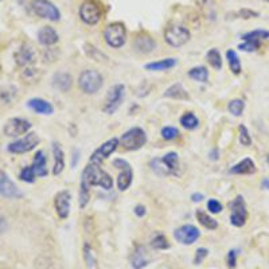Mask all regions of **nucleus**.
Masks as SVG:
<instances>
[{
	"label": "nucleus",
	"mask_w": 269,
	"mask_h": 269,
	"mask_svg": "<svg viewBox=\"0 0 269 269\" xmlns=\"http://www.w3.org/2000/svg\"><path fill=\"white\" fill-rule=\"evenodd\" d=\"M81 178L89 183V186H100L104 190H110L113 187V179L105 170L100 167L97 163H88L84 169Z\"/></svg>",
	"instance_id": "1"
},
{
	"label": "nucleus",
	"mask_w": 269,
	"mask_h": 269,
	"mask_svg": "<svg viewBox=\"0 0 269 269\" xmlns=\"http://www.w3.org/2000/svg\"><path fill=\"white\" fill-rule=\"evenodd\" d=\"M151 167L158 175L167 177V175H175L178 177L180 170V160L177 152H169L160 159L151 160Z\"/></svg>",
	"instance_id": "2"
},
{
	"label": "nucleus",
	"mask_w": 269,
	"mask_h": 269,
	"mask_svg": "<svg viewBox=\"0 0 269 269\" xmlns=\"http://www.w3.org/2000/svg\"><path fill=\"white\" fill-rule=\"evenodd\" d=\"M104 85V77L94 69H85L78 77V87L85 94H96Z\"/></svg>",
	"instance_id": "3"
},
{
	"label": "nucleus",
	"mask_w": 269,
	"mask_h": 269,
	"mask_svg": "<svg viewBox=\"0 0 269 269\" xmlns=\"http://www.w3.org/2000/svg\"><path fill=\"white\" fill-rule=\"evenodd\" d=\"M104 39L112 49H120L127 42V28L123 23H110L104 30Z\"/></svg>",
	"instance_id": "4"
},
{
	"label": "nucleus",
	"mask_w": 269,
	"mask_h": 269,
	"mask_svg": "<svg viewBox=\"0 0 269 269\" xmlns=\"http://www.w3.org/2000/svg\"><path fill=\"white\" fill-rule=\"evenodd\" d=\"M120 144L124 150L137 151L147 144V135L142 128L133 127L124 132L120 137Z\"/></svg>",
	"instance_id": "5"
},
{
	"label": "nucleus",
	"mask_w": 269,
	"mask_h": 269,
	"mask_svg": "<svg viewBox=\"0 0 269 269\" xmlns=\"http://www.w3.org/2000/svg\"><path fill=\"white\" fill-rule=\"evenodd\" d=\"M190 38H191V32L186 26H182V24L169 26L165 31V41L175 49L186 45L187 42L190 41Z\"/></svg>",
	"instance_id": "6"
},
{
	"label": "nucleus",
	"mask_w": 269,
	"mask_h": 269,
	"mask_svg": "<svg viewBox=\"0 0 269 269\" xmlns=\"http://www.w3.org/2000/svg\"><path fill=\"white\" fill-rule=\"evenodd\" d=\"M124 97H125V85L124 84L113 85L105 96L102 112L106 114H113L116 110L119 109L120 105L123 104Z\"/></svg>",
	"instance_id": "7"
},
{
	"label": "nucleus",
	"mask_w": 269,
	"mask_h": 269,
	"mask_svg": "<svg viewBox=\"0 0 269 269\" xmlns=\"http://www.w3.org/2000/svg\"><path fill=\"white\" fill-rule=\"evenodd\" d=\"M229 207H230V222H232V225L236 228H242L248 221L247 203L244 201V198L241 195L236 196L229 203Z\"/></svg>",
	"instance_id": "8"
},
{
	"label": "nucleus",
	"mask_w": 269,
	"mask_h": 269,
	"mask_svg": "<svg viewBox=\"0 0 269 269\" xmlns=\"http://www.w3.org/2000/svg\"><path fill=\"white\" fill-rule=\"evenodd\" d=\"M31 8L39 18L47 19L51 22H58L61 19L60 9L50 0H32Z\"/></svg>",
	"instance_id": "9"
},
{
	"label": "nucleus",
	"mask_w": 269,
	"mask_h": 269,
	"mask_svg": "<svg viewBox=\"0 0 269 269\" xmlns=\"http://www.w3.org/2000/svg\"><path fill=\"white\" fill-rule=\"evenodd\" d=\"M41 143V139L35 132H28L27 135H24L22 139H18L15 142L9 143L7 150L11 154H27L30 151H32L35 147Z\"/></svg>",
	"instance_id": "10"
},
{
	"label": "nucleus",
	"mask_w": 269,
	"mask_h": 269,
	"mask_svg": "<svg viewBox=\"0 0 269 269\" xmlns=\"http://www.w3.org/2000/svg\"><path fill=\"white\" fill-rule=\"evenodd\" d=\"M31 127L32 124L28 120L22 119V117H14V119H9L5 123L3 132H4L5 136L8 137H19L22 135H27Z\"/></svg>",
	"instance_id": "11"
},
{
	"label": "nucleus",
	"mask_w": 269,
	"mask_h": 269,
	"mask_svg": "<svg viewBox=\"0 0 269 269\" xmlns=\"http://www.w3.org/2000/svg\"><path fill=\"white\" fill-rule=\"evenodd\" d=\"M113 166L116 169L121 170V173L117 177V187L120 191H127L133 179V171L132 167L129 166L127 160L124 159H114Z\"/></svg>",
	"instance_id": "12"
},
{
	"label": "nucleus",
	"mask_w": 269,
	"mask_h": 269,
	"mask_svg": "<svg viewBox=\"0 0 269 269\" xmlns=\"http://www.w3.org/2000/svg\"><path fill=\"white\" fill-rule=\"evenodd\" d=\"M120 144V139L117 137H112L109 140H106L104 144H101L98 148H97L90 156V163H97V165H100L102 163L105 159H108L112 154H113L114 151L117 150V147Z\"/></svg>",
	"instance_id": "13"
},
{
	"label": "nucleus",
	"mask_w": 269,
	"mask_h": 269,
	"mask_svg": "<svg viewBox=\"0 0 269 269\" xmlns=\"http://www.w3.org/2000/svg\"><path fill=\"white\" fill-rule=\"evenodd\" d=\"M174 237L182 245H192L201 237V232L194 225H182L174 232Z\"/></svg>",
	"instance_id": "14"
},
{
	"label": "nucleus",
	"mask_w": 269,
	"mask_h": 269,
	"mask_svg": "<svg viewBox=\"0 0 269 269\" xmlns=\"http://www.w3.org/2000/svg\"><path fill=\"white\" fill-rule=\"evenodd\" d=\"M80 18L85 24H89V26L97 24L101 19V9L96 3L87 0L80 7Z\"/></svg>",
	"instance_id": "15"
},
{
	"label": "nucleus",
	"mask_w": 269,
	"mask_h": 269,
	"mask_svg": "<svg viewBox=\"0 0 269 269\" xmlns=\"http://www.w3.org/2000/svg\"><path fill=\"white\" fill-rule=\"evenodd\" d=\"M0 195L7 199H19L23 196V192L8 178V175L3 170H0Z\"/></svg>",
	"instance_id": "16"
},
{
	"label": "nucleus",
	"mask_w": 269,
	"mask_h": 269,
	"mask_svg": "<svg viewBox=\"0 0 269 269\" xmlns=\"http://www.w3.org/2000/svg\"><path fill=\"white\" fill-rule=\"evenodd\" d=\"M70 206H72V194L69 190H62L57 192L54 198V207L57 214L61 219H66L70 215Z\"/></svg>",
	"instance_id": "17"
},
{
	"label": "nucleus",
	"mask_w": 269,
	"mask_h": 269,
	"mask_svg": "<svg viewBox=\"0 0 269 269\" xmlns=\"http://www.w3.org/2000/svg\"><path fill=\"white\" fill-rule=\"evenodd\" d=\"M37 54L31 46L23 45L16 53H15V61L19 66H28L35 62Z\"/></svg>",
	"instance_id": "18"
},
{
	"label": "nucleus",
	"mask_w": 269,
	"mask_h": 269,
	"mask_svg": "<svg viewBox=\"0 0 269 269\" xmlns=\"http://www.w3.org/2000/svg\"><path fill=\"white\" fill-rule=\"evenodd\" d=\"M163 97L166 98H171V100L177 101H190L191 97L188 94V91L183 88V85L180 83H177L171 85L170 88L166 89V91L163 93Z\"/></svg>",
	"instance_id": "19"
},
{
	"label": "nucleus",
	"mask_w": 269,
	"mask_h": 269,
	"mask_svg": "<svg viewBox=\"0 0 269 269\" xmlns=\"http://www.w3.org/2000/svg\"><path fill=\"white\" fill-rule=\"evenodd\" d=\"M27 106L38 114H46V116H50V114L54 113V106H53V105H51L47 100H43V98H39V97L28 100Z\"/></svg>",
	"instance_id": "20"
},
{
	"label": "nucleus",
	"mask_w": 269,
	"mask_h": 269,
	"mask_svg": "<svg viewBox=\"0 0 269 269\" xmlns=\"http://www.w3.org/2000/svg\"><path fill=\"white\" fill-rule=\"evenodd\" d=\"M58 41H60L58 32L50 26H45L38 31V42L42 46H54Z\"/></svg>",
	"instance_id": "21"
},
{
	"label": "nucleus",
	"mask_w": 269,
	"mask_h": 269,
	"mask_svg": "<svg viewBox=\"0 0 269 269\" xmlns=\"http://www.w3.org/2000/svg\"><path fill=\"white\" fill-rule=\"evenodd\" d=\"M257 171L255 162L251 158H245L241 162H238L237 165H234L232 169L229 170V173L233 175H252Z\"/></svg>",
	"instance_id": "22"
},
{
	"label": "nucleus",
	"mask_w": 269,
	"mask_h": 269,
	"mask_svg": "<svg viewBox=\"0 0 269 269\" xmlns=\"http://www.w3.org/2000/svg\"><path fill=\"white\" fill-rule=\"evenodd\" d=\"M53 87L57 88L62 93H66L73 87V78H72L70 74L65 73V72L57 73L53 78Z\"/></svg>",
	"instance_id": "23"
},
{
	"label": "nucleus",
	"mask_w": 269,
	"mask_h": 269,
	"mask_svg": "<svg viewBox=\"0 0 269 269\" xmlns=\"http://www.w3.org/2000/svg\"><path fill=\"white\" fill-rule=\"evenodd\" d=\"M133 46L135 49L139 53L142 54H148L151 51L155 50L156 42L150 37V35H140V37H136L135 42H133Z\"/></svg>",
	"instance_id": "24"
},
{
	"label": "nucleus",
	"mask_w": 269,
	"mask_h": 269,
	"mask_svg": "<svg viewBox=\"0 0 269 269\" xmlns=\"http://www.w3.org/2000/svg\"><path fill=\"white\" fill-rule=\"evenodd\" d=\"M53 156H54L53 175L57 177L65 170V154L60 143H53Z\"/></svg>",
	"instance_id": "25"
},
{
	"label": "nucleus",
	"mask_w": 269,
	"mask_h": 269,
	"mask_svg": "<svg viewBox=\"0 0 269 269\" xmlns=\"http://www.w3.org/2000/svg\"><path fill=\"white\" fill-rule=\"evenodd\" d=\"M32 169L37 177H46L47 175V159L43 151H38L35 156H34V162H32Z\"/></svg>",
	"instance_id": "26"
},
{
	"label": "nucleus",
	"mask_w": 269,
	"mask_h": 269,
	"mask_svg": "<svg viewBox=\"0 0 269 269\" xmlns=\"http://www.w3.org/2000/svg\"><path fill=\"white\" fill-rule=\"evenodd\" d=\"M177 64H178L177 58H165V60L147 64L146 70H150V72H165V70H170V69L175 68Z\"/></svg>",
	"instance_id": "27"
},
{
	"label": "nucleus",
	"mask_w": 269,
	"mask_h": 269,
	"mask_svg": "<svg viewBox=\"0 0 269 269\" xmlns=\"http://www.w3.org/2000/svg\"><path fill=\"white\" fill-rule=\"evenodd\" d=\"M131 263H132V267L135 269H143L144 267L148 265L150 260H148V256H147L146 249L143 247H136L135 249V253L132 255V259H131Z\"/></svg>",
	"instance_id": "28"
},
{
	"label": "nucleus",
	"mask_w": 269,
	"mask_h": 269,
	"mask_svg": "<svg viewBox=\"0 0 269 269\" xmlns=\"http://www.w3.org/2000/svg\"><path fill=\"white\" fill-rule=\"evenodd\" d=\"M196 221L203 226V228L209 229V230H215L218 228V221H215L214 218H211L207 213H205L203 210L198 209L195 211Z\"/></svg>",
	"instance_id": "29"
},
{
	"label": "nucleus",
	"mask_w": 269,
	"mask_h": 269,
	"mask_svg": "<svg viewBox=\"0 0 269 269\" xmlns=\"http://www.w3.org/2000/svg\"><path fill=\"white\" fill-rule=\"evenodd\" d=\"M242 41L248 42H255L257 45H261L264 41H268L269 39V31L267 30H255V31L247 32L242 35Z\"/></svg>",
	"instance_id": "30"
},
{
	"label": "nucleus",
	"mask_w": 269,
	"mask_h": 269,
	"mask_svg": "<svg viewBox=\"0 0 269 269\" xmlns=\"http://www.w3.org/2000/svg\"><path fill=\"white\" fill-rule=\"evenodd\" d=\"M226 60H228L229 68H230L233 74L238 76V74L241 73V61H240V57H238V54L236 53V50L229 49V50L226 51Z\"/></svg>",
	"instance_id": "31"
},
{
	"label": "nucleus",
	"mask_w": 269,
	"mask_h": 269,
	"mask_svg": "<svg viewBox=\"0 0 269 269\" xmlns=\"http://www.w3.org/2000/svg\"><path fill=\"white\" fill-rule=\"evenodd\" d=\"M188 77L194 81L205 84L209 81V70L205 66H195L188 70Z\"/></svg>",
	"instance_id": "32"
},
{
	"label": "nucleus",
	"mask_w": 269,
	"mask_h": 269,
	"mask_svg": "<svg viewBox=\"0 0 269 269\" xmlns=\"http://www.w3.org/2000/svg\"><path fill=\"white\" fill-rule=\"evenodd\" d=\"M84 50H85V53H87V55L90 60L96 61V62H106V61L109 60L102 51L98 50L96 46H93L91 43H85L84 45Z\"/></svg>",
	"instance_id": "33"
},
{
	"label": "nucleus",
	"mask_w": 269,
	"mask_h": 269,
	"mask_svg": "<svg viewBox=\"0 0 269 269\" xmlns=\"http://www.w3.org/2000/svg\"><path fill=\"white\" fill-rule=\"evenodd\" d=\"M206 60L210 64V66L215 70H221L222 69V57H221V53H219L218 49H210L206 54Z\"/></svg>",
	"instance_id": "34"
},
{
	"label": "nucleus",
	"mask_w": 269,
	"mask_h": 269,
	"mask_svg": "<svg viewBox=\"0 0 269 269\" xmlns=\"http://www.w3.org/2000/svg\"><path fill=\"white\" fill-rule=\"evenodd\" d=\"M78 201H80V207L81 209H85L89 201H90V186L83 178H81V184H80V199Z\"/></svg>",
	"instance_id": "35"
},
{
	"label": "nucleus",
	"mask_w": 269,
	"mask_h": 269,
	"mask_svg": "<svg viewBox=\"0 0 269 269\" xmlns=\"http://www.w3.org/2000/svg\"><path fill=\"white\" fill-rule=\"evenodd\" d=\"M179 121L182 124V127L188 129V131H192V129L199 127V120H198V117H196L192 112H186V113L180 117Z\"/></svg>",
	"instance_id": "36"
},
{
	"label": "nucleus",
	"mask_w": 269,
	"mask_h": 269,
	"mask_svg": "<svg viewBox=\"0 0 269 269\" xmlns=\"http://www.w3.org/2000/svg\"><path fill=\"white\" fill-rule=\"evenodd\" d=\"M84 259H85V263H87L88 269L98 268V265H97L96 253H94V251H93L89 245H85V248H84Z\"/></svg>",
	"instance_id": "37"
},
{
	"label": "nucleus",
	"mask_w": 269,
	"mask_h": 269,
	"mask_svg": "<svg viewBox=\"0 0 269 269\" xmlns=\"http://www.w3.org/2000/svg\"><path fill=\"white\" fill-rule=\"evenodd\" d=\"M244 109H245V102L240 100V98H234V100L229 101L228 110L234 117H240L244 113Z\"/></svg>",
	"instance_id": "38"
},
{
	"label": "nucleus",
	"mask_w": 269,
	"mask_h": 269,
	"mask_svg": "<svg viewBox=\"0 0 269 269\" xmlns=\"http://www.w3.org/2000/svg\"><path fill=\"white\" fill-rule=\"evenodd\" d=\"M151 247L154 248V249H158V251H165V249H169L170 248V242L166 236L159 233V234H156L155 237L152 238Z\"/></svg>",
	"instance_id": "39"
},
{
	"label": "nucleus",
	"mask_w": 269,
	"mask_h": 269,
	"mask_svg": "<svg viewBox=\"0 0 269 269\" xmlns=\"http://www.w3.org/2000/svg\"><path fill=\"white\" fill-rule=\"evenodd\" d=\"M238 140L241 143V146L244 147H251L252 146V137L249 135V131H248V128L241 124L240 127H238Z\"/></svg>",
	"instance_id": "40"
},
{
	"label": "nucleus",
	"mask_w": 269,
	"mask_h": 269,
	"mask_svg": "<svg viewBox=\"0 0 269 269\" xmlns=\"http://www.w3.org/2000/svg\"><path fill=\"white\" fill-rule=\"evenodd\" d=\"M35 173H34V169H32V166H27V167H24V169L20 171L19 174V178L20 180L26 183H34L35 182Z\"/></svg>",
	"instance_id": "41"
},
{
	"label": "nucleus",
	"mask_w": 269,
	"mask_h": 269,
	"mask_svg": "<svg viewBox=\"0 0 269 269\" xmlns=\"http://www.w3.org/2000/svg\"><path fill=\"white\" fill-rule=\"evenodd\" d=\"M162 137L165 139V140H174V139H177L179 136V131L178 128L175 127H165L162 128Z\"/></svg>",
	"instance_id": "42"
},
{
	"label": "nucleus",
	"mask_w": 269,
	"mask_h": 269,
	"mask_svg": "<svg viewBox=\"0 0 269 269\" xmlns=\"http://www.w3.org/2000/svg\"><path fill=\"white\" fill-rule=\"evenodd\" d=\"M207 210H209L211 214H218L224 210V206L217 199H209L207 201Z\"/></svg>",
	"instance_id": "43"
},
{
	"label": "nucleus",
	"mask_w": 269,
	"mask_h": 269,
	"mask_svg": "<svg viewBox=\"0 0 269 269\" xmlns=\"http://www.w3.org/2000/svg\"><path fill=\"white\" fill-rule=\"evenodd\" d=\"M209 255V251L206 249V248H199V249H196L195 252V257H194V264L195 265H201L203 263L206 257Z\"/></svg>",
	"instance_id": "44"
},
{
	"label": "nucleus",
	"mask_w": 269,
	"mask_h": 269,
	"mask_svg": "<svg viewBox=\"0 0 269 269\" xmlns=\"http://www.w3.org/2000/svg\"><path fill=\"white\" fill-rule=\"evenodd\" d=\"M39 76H41V74L38 72V69H26L24 73H23L24 80H28V81H37Z\"/></svg>",
	"instance_id": "45"
},
{
	"label": "nucleus",
	"mask_w": 269,
	"mask_h": 269,
	"mask_svg": "<svg viewBox=\"0 0 269 269\" xmlns=\"http://www.w3.org/2000/svg\"><path fill=\"white\" fill-rule=\"evenodd\" d=\"M237 251H230L228 253V267L229 268H236V264H237Z\"/></svg>",
	"instance_id": "46"
},
{
	"label": "nucleus",
	"mask_w": 269,
	"mask_h": 269,
	"mask_svg": "<svg viewBox=\"0 0 269 269\" xmlns=\"http://www.w3.org/2000/svg\"><path fill=\"white\" fill-rule=\"evenodd\" d=\"M240 16L244 19H249V18H257L259 16V14L256 12V11H252V9H241L240 12Z\"/></svg>",
	"instance_id": "47"
},
{
	"label": "nucleus",
	"mask_w": 269,
	"mask_h": 269,
	"mask_svg": "<svg viewBox=\"0 0 269 269\" xmlns=\"http://www.w3.org/2000/svg\"><path fill=\"white\" fill-rule=\"evenodd\" d=\"M135 214L139 217V218H142V217H144L147 213V209H146V206H143V205H137L136 207H135Z\"/></svg>",
	"instance_id": "48"
},
{
	"label": "nucleus",
	"mask_w": 269,
	"mask_h": 269,
	"mask_svg": "<svg viewBox=\"0 0 269 269\" xmlns=\"http://www.w3.org/2000/svg\"><path fill=\"white\" fill-rule=\"evenodd\" d=\"M202 199H205V196L201 192H194L191 195V201L192 202H201Z\"/></svg>",
	"instance_id": "49"
},
{
	"label": "nucleus",
	"mask_w": 269,
	"mask_h": 269,
	"mask_svg": "<svg viewBox=\"0 0 269 269\" xmlns=\"http://www.w3.org/2000/svg\"><path fill=\"white\" fill-rule=\"evenodd\" d=\"M261 186L264 187L265 190H269V178H265L263 182H261Z\"/></svg>",
	"instance_id": "50"
},
{
	"label": "nucleus",
	"mask_w": 269,
	"mask_h": 269,
	"mask_svg": "<svg viewBox=\"0 0 269 269\" xmlns=\"http://www.w3.org/2000/svg\"><path fill=\"white\" fill-rule=\"evenodd\" d=\"M219 158V152L218 150H214L213 152H211V159L213 160H217Z\"/></svg>",
	"instance_id": "51"
},
{
	"label": "nucleus",
	"mask_w": 269,
	"mask_h": 269,
	"mask_svg": "<svg viewBox=\"0 0 269 269\" xmlns=\"http://www.w3.org/2000/svg\"><path fill=\"white\" fill-rule=\"evenodd\" d=\"M268 165H269V155H268Z\"/></svg>",
	"instance_id": "52"
},
{
	"label": "nucleus",
	"mask_w": 269,
	"mask_h": 269,
	"mask_svg": "<svg viewBox=\"0 0 269 269\" xmlns=\"http://www.w3.org/2000/svg\"><path fill=\"white\" fill-rule=\"evenodd\" d=\"M265 1H268V3H269V0H265Z\"/></svg>",
	"instance_id": "53"
},
{
	"label": "nucleus",
	"mask_w": 269,
	"mask_h": 269,
	"mask_svg": "<svg viewBox=\"0 0 269 269\" xmlns=\"http://www.w3.org/2000/svg\"><path fill=\"white\" fill-rule=\"evenodd\" d=\"M0 1H1V0H0Z\"/></svg>",
	"instance_id": "54"
}]
</instances>
